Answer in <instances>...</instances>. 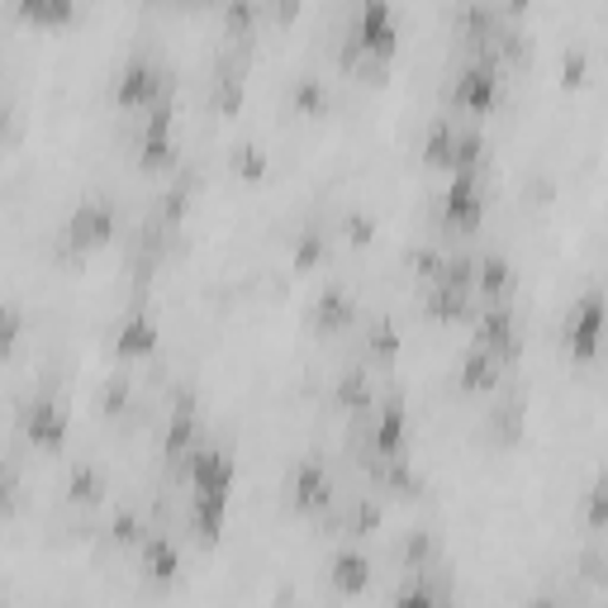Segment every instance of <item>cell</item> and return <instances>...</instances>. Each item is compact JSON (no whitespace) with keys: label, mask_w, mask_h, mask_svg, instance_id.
Listing matches in <instances>:
<instances>
[{"label":"cell","mask_w":608,"mask_h":608,"mask_svg":"<svg viewBox=\"0 0 608 608\" xmlns=\"http://www.w3.org/2000/svg\"><path fill=\"white\" fill-rule=\"evenodd\" d=\"M357 43L375 57H385L395 48V14H390V0H367L357 14Z\"/></svg>","instance_id":"6da1fadb"},{"label":"cell","mask_w":608,"mask_h":608,"mask_svg":"<svg viewBox=\"0 0 608 608\" xmlns=\"http://www.w3.org/2000/svg\"><path fill=\"white\" fill-rule=\"evenodd\" d=\"M114 228V214L100 205V200H86V205L67 219V238L77 243V248H91V243H105Z\"/></svg>","instance_id":"7a4b0ae2"},{"label":"cell","mask_w":608,"mask_h":608,"mask_svg":"<svg viewBox=\"0 0 608 608\" xmlns=\"http://www.w3.org/2000/svg\"><path fill=\"white\" fill-rule=\"evenodd\" d=\"M157 86H162V77H157L153 63H128L124 77H120V86H114V95H120V105H143V110H153Z\"/></svg>","instance_id":"3957f363"},{"label":"cell","mask_w":608,"mask_h":608,"mask_svg":"<svg viewBox=\"0 0 608 608\" xmlns=\"http://www.w3.org/2000/svg\"><path fill=\"white\" fill-rule=\"evenodd\" d=\"M24 428L34 432V442L43 447H57L63 442V432H67V418H63V404H53V399H34L24 409Z\"/></svg>","instance_id":"277c9868"},{"label":"cell","mask_w":608,"mask_h":608,"mask_svg":"<svg viewBox=\"0 0 608 608\" xmlns=\"http://www.w3.org/2000/svg\"><path fill=\"white\" fill-rule=\"evenodd\" d=\"M447 214H452L457 224H475V219H481V191H475L471 171H457L452 191H447Z\"/></svg>","instance_id":"5b68a950"},{"label":"cell","mask_w":608,"mask_h":608,"mask_svg":"<svg viewBox=\"0 0 608 608\" xmlns=\"http://www.w3.org/2000/svg\"><path fill=\"white\" fill-rule=\"evenodd\" d=\"M495 71L489 67H475V71H466V77H461V86H457V100L461 105H471V110H489L495 105Z\"/></svg>","instance_id":"8992f818"},{"label":"cell","mask_w":608,"mask_h":608,"mask_svg":"<svg viewBox=\"0 0 608 608\" xmlns=\"http://www.w3.org/2000/svg\"><path fill=\"white\" fill-rule=\"evenodd\" d=\"M14 5L34 24H67L77 14V0H14Z\"/></svg>","instance_id":"52a82bcc"},{"label":"cell","mask_w":608,"mask_h":608,"mask_svg":"<svg viewBox=\"0 0 608 608\" xmlns=\"http://www.w3.org/2000/svg\"><path fill=\"white\" fill-rule=\"evenodd\" d=\"M157 342V324H153V318H128V324L120 328V347H124V352H143V347H153Z\"/></svg>","instance_id":"ba28073f"},{"label":"cell","mask_w":608,"mask_h":608,"mask_svg":"<svg viewBox=\"0 0 608 608\" xmlns=\"http://www.w3.org/2000/svg\"><path fill=\"white\" fill-rule=\"evenodd\" d=\"M399 432H404V424H399V409H395V404L375 414V447H381V452H395Z\"/></svg>","instance_id":"9c48e42d"},{"label":"cell","mask_w":608,"mask_h":608,"mask_svg":"<svg viewBox=\"0 0 608 608\" xmlns=\"http://www.w3.org/2000/svg\"><path fill=\"white\" fill-rule=\"evenodd\" d=\"M14 333H20V314L5 309V314H0V352H10V338H14Z\"/></svg>","instance_id":"30bf717a"},{"label":"cell","mask_w":608,"mask_h":608,"mask_svg":"<svg viewBox=\"0 0 608 608\" xmlns=\"http://www.w3.org/2000/svg\"><path fill=\"white\" fill-rule=\"evenodd\" d=\"M0 124H5V100H0Z\"/></svg>","instance_id":"8fae6325"}]
</instances>
